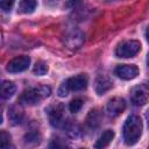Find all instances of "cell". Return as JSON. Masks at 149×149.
I'll return each instance as SVG.
<instances>
[{"mask_svg":"<svg viewBox=\"0 0 149 149\" xmlns=\"http://www.w3.org/2000/svg\"><path fill=\"white\" fill-rule=\"evenodd\" d=\"M81 107H83V100H81L80 98L73 99V100L70 102V105H69V109H70L71 113H77V112H79Z\"/></svg>","mask_w":149,"mask_h":149,"instance_id":"obj_17","label":"cell"},{"mask_svg":"<svg viewBox=\"0 0 149 149\" xmlns=\"http://www.w3.org/2000/svg\"><path fill=\"white\" fill-rule=\"evenodd\" d=\"M16 91V86L13 81L9 80H5L0 84V97L2 99H9L14 95Z\"/></svg>","mask_w":149,"mask_h":149,"instance_id":"obj_11","label":"cell"},{"mask_svg":"<svg viewBox=\"0 0 149 149\" xmlns=\"http://www.w3.org/2000/svg\"><path fill=\"white\" fill-rule=\"evenodd\" d=\"M141 50V43L135 40L125 41L120 43L115 49V55L120 58H130L134 57Z\"/></svg>","mask_w":149,"mask_h":149,"instance_id":"obj_3","label":"cell"},{"mask_svg":"<svg viewBox=\"0 0 149 149\" xmlns=\"http://www.w3.org/2000/svg\"><path fill=\"white\" fill-rule=\"evenodd\" d=\"M10 135L9 133L2 130L0 132V148H7L10 144Z\"/></svg>","mask_w":149,"mask_h":149,"instance_id":"obj_18","label":"cell"},{"mask_svg":"<svg viewBox=\"0 0 149 149\" xmlns=\"http://www.w3.org/2000/svg\"><path fill=\"white\" fill-rule=\"evenodd\" d=\"M63 83L65 84L68 91H81V90L86 88L87 83H88V78L85 73H80V74H77L74 77L66 79Z\"/></svg>","mask_w":149,"mask_h":149,"instance_id":"obj_5","label":"cell"},{"mask_svg":"<svg viewBox=\"0 0 149 149\" xmlns=\"http://www.w3.org/2000/svg\"><path fill=\"white\" fill-rule=\"evenodd\" d=\"M36 0H20L19 2V12L23 14L33 13L36 8Z\"/></svg>","mask_w":149,"mask_h":149,"instance_id":"obj_15","label":"cell"},{"mask_svg":"<svg viewBox=\"0 0 149 149\" xmlns=\"http://www.w3.org/2000/svg\"><path fill=\"white\" fill-rule=\"evenodd\" d=\"M51 94V88L49 86H38V87H34V88H29L26 90L21 93V95L19 97L17 101L22 105H36L40 101H42L43 99L48 98Z\"/></svg>","mask_w":149,"mask_h":149,"instance_id":"obj_2","label":"cell"},{"mask_svg":"<svg viewBox=\"0 0 149 149\" xmlns=\"http://www.w3.org/2000/svg\"><path fill=\"white\" fill-rule=\"evenodd\" d=\"M142 134V121L137 115H129L122 128L123 141L127 146L135 144Z\"/></svg>","mask_w":149,"mask_h":149,"instance_id":"obj_1","label":"cell"},{"mask_svg":"<svg viewBox=\"0 0 149 149\" xmlns=\"http://www.w3.org/2000/svg\"><path fill=\"white\" fill-rule=\"evenodd\" d=\"M45 112L48 113L49 121L54 127H61L64 125L62 106H50L48 109H45Z\"/></svg>","mask_w":149,"mask_h":149,"instance_id":"obj_9","label":"cell"},{"mask_svg":"<svg viewBox=\"0 0 149 149\" xmlns=\"http://www.w3.org/2000/svg\"><path fill=\"white\" fill-rule=\"evenodd\" d=\"M83 42H84V35L79 30H72L65 37V43L71 49L79 48L83 44Z\"/></svg>","mask_w":149,"mask_h":149,"instance_id":"obj_10","label":"cell"},{"mask_svg":"<svg viewBox=\"0 0 149 149\" xmlns=\"http://www.w3.org/2000/svg\"><path fill=\"white\" fill-rule=\"evenodd\" d=\"M68 92H69V91H68L65 84L62 83V85H61L59 88H58V95H59V97H65V95H68Z\"/></svg>","mask_w":149,"mask_h":149,"instance_id":"obj_21","label":"cell"},{"mask_svg":"<svg viewBox=\"0 0 149 149\" xmlns=\"http://www.w3.org/2000/svg\"><path fill=\"white\" fill-rule=\"evenodd\" d=\"M34 73L36 76H43L48 72V64L43 61H37L36 64L34 65V69H33Z\"/></svg>","mask_w":149,"mask_h":149,"instance_id":"obj_16","label":"cell"},{"mask_svg":"<svg viewBox=\"0 0 149 149\" xmlns=\"http://www.w3.org/2000/svg\"><path fill=\"white\" fill-rule=\"evenodd\" d=\"M112 87V81L105 77V76H99L95 80V92L101 95V94H105L109 88Z\"/></svg>","mask_w":149,"mask_h":149,"instance_id":"obj_12","label":"cell"},{"mask_svg":"<svg viewBox=\"0 0 149 149\" xmlns=\"http://www.w3.org/2000/svg\"><path fill=\"white\" fill-rule=\"evenodd\" d=\"M2 121H3V116H2V114H1V112H0V125L2 123Z\"/></svg>","mask_w":149,"mask_h":149,"instance_id":"obj_23","label":"cell"},{"mask_svg":"<svg viewBox=\"0 0 149 149\" xmlns=\"http://www.w3.org/2000/svg\"><path fill=\"white\" fill-rule=\"evenodd\" d=\"M8 118H9V121L12 125H19V123H21V121L23 119V112L20 107L12 106L8 112Z\"/></svg>","mask_w":149,"mask_h":149,"instance_id":"obj_14","label":"cell"},{"mask_svg":"<svg viewBox=\"0 0 149 149\" xmlns=\"http://www.w3.org/2000/svg\"><path fill=\"white\" fill-rule=\"evenodd\" d=\"M80 0H70L69 2H68V6H73V5H76V3H78Z\"/></svg>","mask_w":149,"mask_h":149,"instance_id":"obj_22","label":"cell"},{"mask_svg":"<svg viewBox=\"0 0 149 149\" xmlns=\"http://www.w3.org/2000/svg\"><path fill=\"white\" fill-rule=\"evenodd\" d=\"M130 100L136 106H143L148 101V90L144 85L135 86L130 91Z\"/></svg>","mask_w":149,"mask_h":149,"instance_id":"obj_7","label":"cell"},{"mask_svg":"<svg viewBox=\"0 0 149 149\" xmlns=\"http://www.w3.org/2000/svg\"><path fill=\"white\" fill-rule=\"evenodd\" d=\"M40 140H41V136L37 132H29L24 136V141L27 143H38Z\"/></svg>","mask_w":149,"mask_h":149,"instance_id":"obj_19","label":"cell"},{"mask_svg":"<svg viewBox=\"0 0 149 149\" xmlns=\"http://www.w3.org/2000/svg\"><path fill=\"white\" fill-rule=\"evenodd\" d=\"M114 73L121 79L130 80V79H134L135 77H137L139 68L134 64H122V65H118L115 68Z\"/></svg>","mask_w":149,"mask_h":149,"instance_id":"obj_6","label":"cell"},{"mask_svg":"<svg viewBox=\"0 0 149 149\" xmlns=\"http://www.w3.org/2000/svg\"><path fill=\"white\" fill-rule=\"evenodd\" d=\"M113 137H114V132H113L112 129H107V130H105V132L99 136V139L97 140L94 147H95V148H105V147H107V146L112 142Z\"/></svg>","mask_w":149,"mask_h":149,"instance_id":"obj_13","label":"cell"},{"mask_svg":"<svg viewBox=\"0 0 149 149\" xmlns=\"http://www.w3.org/2000/svg\"><path fill=\"white\" fill-rule=\"evenodd\" d=\"M15 0H0V8L3 12H9L14 5Z\"/></svg>","mask_w":149,"mask_h":149,"instance_id":"obj_20","label":"cell"},{"mask_svg":"<svg viewBox=\"0 0 149 149\" xmlns=\"http://www.w3.org/2000/svg\"><path fill=\"white\" fill-rule=\"evenodd\" d=\"M125 108H126V101L120 97H115L111 99L106 105V112L112 118L120 115L125 111Z\"/></svg>","mask_w":149,"mask_h":149,"instance_id":"obj_8","label":"cell"},{"mask_svg":"<svg viewBox=\"0 0 149 149\" xmlns=\"http://www.w3.org/2000/svg\"><path fill=\"white\" fill-rule=\"evenodd\" d=\"M29 65H30V58L28 56H17L8 62L6 70L10 73H17L27 70Z\"/></svg>","mask_w":149,"mask_h":149,"instance_id":"obj_4","label":"cell"}]
</instances>
